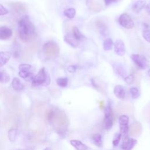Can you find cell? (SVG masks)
Segmentation results:
<instances>
[{"label": "cell", "mask_w": 150, "mask_h": 150, "mask_svg": "<svg viewBox=\"0 0 150 150\" xmlns=\"http://www.w3.org/2000/svg\"><path fill=\"white\" fill-rule=\"evenodd\" d=\"M18 31L20 39L24 43H29L33 39L35 28L28 16H24L19 21Z\"/></svg>", "instance_id": "cell-1"}, {"label": "cell", "mask_w": 150, "mask_h": 150, "mask_svg": "<svg viewBox=\"0 0 150 150\" xmlns=\"http://www.w3.org/2000/svg\"><path fill=\"white\" fill-rule=\"evenodd\" d=\"M50 81V76L45 67L41 68L38 74L32 79V85L35 86H46Z\"/></svg>", "instance_id": "cell-2"}, {"label": "cell", "mask_w": 150, "mask_h": 150, "mask_svg": "<svg viewBox=\"0 0 150 150\" xmlns=\"http://www.w3.org/2000/svg\"><path fill=\"white\" fill-rule=\"evenodd\" d=\"M43 51L45 54L47 56H56L59 53V47L56 43L50 40L44 44Z\"/></svg>", "instance_id": "cell-3"}, {"label": "cell", "mask_w": 150, "mask_h": 150, "mask_svg": "<svg viewBox=\"0 0 150 150\" xmlns=\"http://www.w3.org/2000/svg\"><path fill=\"white\" fill-rule=\"evenodd\" d=\"M129 118L125 115H121L119 118V125L120 134L124 139L128 137L129 132Z\"/></svg>", "instance_id": "cell-4"}, {"label": "cell", "mask_w": 150, "mask_h": 150, "mask_svg": "<svg viewBox=\"0 0 150 150\" xmlns=\"http://www.w3.org/2000/svg\"><path fill=\"white\" fill-rule=\"evenodd\" d=\"M113 115L112 111L110 104L105 108L104 111V127L106 129L108 130L111 128L113 125Z\"/></svg>", "instance_id": "cell-5"}, {"label": "cell", "mask_w": 150, "mask_h": 150, "mask_svg": "<svg viewBox=\"0 0 150 150\" xmlns=\"http://www.w3.org/2000/svg\"><path fill=\"white\" fill-rule=\"evenodd\" d=\"M131 59L135 64L141 69H145L148 66V62L145 56L139 54H133L131 56Z\"/></svg>", "instance_id": "cell-6"}, {"label": "cell", "mask_w": 150, "mask_h": 150, "mask_svg": "<svg viewBox=\"0 0 150 150\" xmlns=\"http://www.w3.org/2000/svg\"><path fill=\"white\" fill-rule=\"evenodd\" d=\"M118 22L121 26L128 29H132L135 26L133 20L127 13H122L120 16Z\"/></svg>", "instance_id": "cell-7"}, {"label": "cell", "mask_w": 150, "mask_h": 150, "mask_svg": "<svg viewBox=\"0 0 150 150\" xmlns=\"http://www.w3.org/2000/svg\"><path fill=\"white\" fill-rule=\"evenodd\" d=\"M33 67L28 64H21L19 66V75L20 77L27 79L28 78H31L33 74L32 71Z\"/></svg>", "instance_id": "cell-8"}, {"label": "cell", "mask_w": 150, "mask_h": 150, "mask_svg": "<svg viewBox=\"0 0 150 150\" xmlns=\"http://www.w3.org/2000/svg\"><path fill=\"white\" fill-rule=\"evenodd\" d=\"M114 52L115 53L120 56H122L125 53V44L122 40L118 39L114 43Z\"/></svg>", "instance_id": "cell-9"}, {"label": "cell", "mask_w": 150, "mask_h": 150, "mask_svg": "<svg viewBox=\"0 0 150 150\" xmlns=\"http://www.w3.org/2000/svg\"><path fill=\"white\" fill-rule=\"evenodd\" d=\"M137 143V139L127 137L124 139L121 145V148L123 150H132Z\"/></svg>", "instance_id": "cell-10"}, {"label": "cell", "mask_w": 150, "mask_h": 150, "mask_svg": "<svg viewBox=\"0 0 150 150\" xmlns=\"http://www.w3.org/2000/svg\"><path fill=\"white\" fill-rule=\"evenodd\" d=\"M12 35V31L6 26L0 27V40H5L9 39Z\"/></svg>", "instance_id": "cell-11"}, {"label": "cell", "mask_w": 150, "mask_h": 150, "mask_svg": "<svg viewBox=\"0 0 150 150\" xmlns=\"http://www.w3.org/2000/svg\"><path fill=\"white\" fill-rule=\"evenodd\" d=\"M114 94L119 99H124L125 97V90L121 85H117L114 88Z\"/></svg>", "instance_id": "cell-12"}, {"label": "cell", "mask_w": 150, "mask_h": 150, "mask_svg": "<svg viewBox=\"0 0 150 150\" xmlns=\"http://www.w3.org/2000/svg\"><path fill=\"white\" fill-rule=\"evenodd\" d=\"M64 40L68 45H69L70 46H71L74 48H76L78 46L79 41L77 40L74 37V36L70 33H68L66 35L64 36Z\"/></svg>", "instance_id": "cell-13"}, {"label": "cell", "mask_w": 150, "mask_h": 150, "mask_svg": "<svg viewBox=\"0 0 150 150\" xmlns=\"http://www.w3.org/2000/svg\"><path fill=\"white\" fill-rule=\"evenodd\" d=\"M96 26L101 35L103 36H107L108 34V29L105 24L101 20H97L96 22Z\"/></svg>", "instance_id": "cell-14"}, {"label": "cell", "mask_w": 150, "mask_h": 150, "mask_svg": "<svg viewBox=\"0 0 150 150\" xmlns=\"http://www.w3.org/2000/svg\"><path fill=\"white\" fill-rule=\"evenodd\" d=\"M146 5V1L138 0L132 5V10L135 13H139Z\"/></svg>", "instance_id": "cell-15"}, {"label": "cell", "mask_w": 150, "mask_h": 150, "mask_svg": "<svg viewBox=\"0 0 150 150\" xmlns=\"http://www.w3.org/2000/svg\"><path fill=\"white\" fill-rule=\"evenodd\" d=\"M70 144L75 148L76 150H88V146L81 141L77 139H71L70 141Z\"/></svg>", "instance_id": "cell-16"}, {"label": "cell", "mask_w": 150, "mask_h": 150, "mask_svg": "<svg viewBox=\"0 0 150 150\" xmlns=\"http://www.w3.org/2000/svg\"><path fill=\"white\" fill-rule=\"evenodd\" d=\"M112 66H113V69L114 70V71L117 74H118L119 76H120L124 78L125 77H126L127 71H126L125 69L122 65H121L120 63H115V64Z\"/></svg>", "instance_id": "cell-17"}, {"label": "cell", "mask_w": 150, "mask_h": 150, "mask_svg": "<svg viewBox=\"0 0 150 150\" xmlns=\"http://www.w3.org/2000/svg\"><path fill=\"white\" fill-rule=\"evenodd\" d=\"M10 6L14 9L16 12H25L26 11V8L25 5L21 2H12L11 3Z\"/></svg>", "instance_id": "cell-18"}, {"label": "cell", "mask_w": 150, "mask_h": 150, "mask_svg": "<svg viewBox=\"0 0 150 150\" xmlns=\"http://www.w3.org/2000/svg\"><path fill=\"white\" fill-rule=\"evenodd\" d=\"M11 54L9 52H0V67L4 66L9 60Z\"/></svg>", "instance_id": "cell-19"}, {"label": "cell", "mask_w": 150, "mask_h": 150, "mask_svg": "<svg viewBox=\"0 0 150 150\" xmlns=\"http://www.w3.org/2000/svg\"><path fill=\"white\" fill-rule=\"evenodd\" d=\"M129 133L131 135L139 134L141 131V125L139 122H134L129 127Z\"/></svg>", "instance_id": "cell-20"}, {"label": "cell", "mask_w": 150, "mask_h": 150, "mask_svg": "<svg viewBox=\"0 0 150 150\" xmlns=\"http://www.w3.org/2000/svg\"><path fill=\"white\" fill-rule=\"evenodd\" d=\"M12 86L13 88L16 91H21L24 88L23 84L22 83L21 80L17 77L13 78L12 82Z\"/></svg>", "instance_id": "cell-21"}, {"label": "cell", "mask_w": 150, "mask_h": 150, "mask_svg": "<svg viewBox=\"0 0 150 150\" xmlns=\"http://www.w3.org/2000/svg\"><path fill=\"white\" fill-rule=\"evenodd\" d=\"M91 139L93 143L98 147H101L103 146V141L102 137L100 134L96 133L91 135Z\"/></svg>", "instance_id": "cell-22"}, {"label": "cell", "mask_w": 150, "mask_h": 150, "mask_svg": "<svg viewBox=\"0 0 150 150\" xmlns=\"http://www.w3.org/2000/svg\"><path fill=\"white\" fill-rule=\"evenodd\" d=\"M73 35L78 41L82 40H83V39L85 38V36L81 33L80 30L76 26H74L73 28Z\"/></svg>", "instance_id": "cell-23"}, {"label": "cell", "mask_w": 150, "mask_h": 150, "mask_svg": "<svg viewBox=\"0 0 150 150\" xmlns=\"http://www.w3.org/2000/svg\"><path fill=\"white\" fill-rule=\"evenodd\" d=\"M17 133H18V130L16 128H12L9 129L8 132V137L10 142H15L17 136Z\"/></svg>", "instance_id": "cell-24"}, {"label": "cell", "mask_w": 150, "mask_h": 150, "mask_svg": "<svg viewBox=\"0 0 150 150\" xmlns=\"http://www.w3.org/2000/svg\"><path fill=\"white\" fill-rule=\"evenodd\" d=\"M114 45V43L113 41L110 38H108L106 39L104 42H103V48L105 50L108 51V50H110L112 49V46Z\"/></svg>", "instance_id": "cell-25"}, {"label": "cell", "mask_w": 150, "mask_h": 150, "mask_svg": "<svg viewBox=\"0 0 150 150\" xmlns=\"http://www.w3.org/2000/svg\"><path fill=\"white\" fill-rule=\"evenodd\" d=\"M56 116V112L52 110V109H49L46 111V118L47 121L49 122H52Z\"/></svg>", "instance_id": "cell-26"}, {"label": "cell", "mask_w": 150, "mask_h": 150, "mask_svg": "<svg viewBox=\"0 0 150 150\" xmlns=\"http://www.w3.org/2000/svg\"><path fill=\"white\" fill-rule=\"evenodd\" d=\"M64 15L69 19H73L76 15V10L73 8L66 9L64 11Z\"/></svg>", "instance_id": "cell-27"}, {"label": "cell", "mask_w": 150, "mask_h": 150, "mask_svg": "<svg viewBox=\"0 0 150 150\" xmlns=\"http://www.w3.org/2000/svg\"><path fill=\"white\" fill-rule=\"evenodd\" d=\"M57 84L61 87H66L68 84V79L67 77H60L56 80Z\"/></svg>", "instance_id": "cell-28"}, {"label": "cell", "mask_w": 150, "mask_h": 150, "mask_svg": "<svg viewBox=\"0 0 150 150\" xmlns=\"http://www.w3.org/2000/svg\"><path fill=\"white\" fill-rule=\"evenodd\" d=\"M129 92H130L131 97L133 99L137 98L139 96V95H140L139 90L137 88H136V87H131L129 89Z\"/></svg>", "instance_id": "cell-29"}, {"label": "cell", "mask_w": 150, "mask_h": 150, "mask_svg": "<svg viewBox=\"0 0 150 150\" xmlns=\"http://www.w3.org/2000/svg\"><path fill=\"white\" fill-rule=\"evenodd\" d=\"M10 80L9 76L5 72L0 71V82L1 83H6Z\"/></svg>", "instance_id": "cell-30"}, {"label": "cell", "mask_w": 150, "mask_h": 150, "mask_svg": "<svg viewBox=\"0 0 150 150\" xmlns=\"http://www.w3.org/2000/svg\"><path fill=\"white\" fill-rule=\"evenodd\" d=\"M121 138V135L120 132L119 133H116L115 134L113 140H112V145H113L114 146H116L118 145V144L120 141Z\"/></svg>", "instance_id": "cell-31"}, {"label": "cell", "mask_w": 150, "mask_h": 150, "mask_svg": "<svg viewBox=\"0 0 150 150\" xmlns=\"http://www.w3.org/2000/svg\"><path fill=\"white\" fill-rule=\"evenodd\" d=\"M124 81L126 82V83L128 84H131L133 83L134 80V76L133 74H129L128 76H127L124 78Z\"/></svg>", "instance_id": "cell-32"}, {"label": "cell", "mask_w": 150, "mask_h": 150, "mask_svg": "<svg viewBox=\"0 0 150 150\" xmlns=\"http://www.w3.org/2000/svg\"><path fill=\"white\" fill-rule=\"evenodd\" d=\"M144 39L148 42L150 43V30H145L142 32Z\"/></svg>", "instance_id": "cell-33"}, {"label": "cell", "mask_w": 150, "mask_h": 150, "mask_svg": "<svg viewBox=\"0 0 150 150\" xmlns=\"http://www.w3.org/2000/svg\"><path fill=\"white\" fill-rule=\"evenodd\" d=\"M8 13V11L3 5L0 4V15H5Z\"/></svg>", "instance_id": "cell-34"}, {"label": "cell", "mask_w": 150, "mask_h": 150, "mask_svg": "<svg viewBox=\"0 0 150 150\" xmlns=\"http://www.w3.org/2000/svg\"><path fill=\"white\" fill-rule=\"evenodd\" d=\"M76 66H74V65H71V66H69L68 67H67V70L69 72L71 73H74L76 71Z\"/></svg>", "instance_id": "cell-35"}, {"label": "cell", "mask_w": 150, "mask_h": 150, "mask_svg": "<svg viewBox=\"0 0 150 150\" xmlns=\"http://www.w3.org/2000/svg\"><path fill=\"white\" fill-rule=\"evenodd\" d=\"M104 3H105V5L108 6L109 5H110L111 4H112V2H117L118 0H104Z\"/></svg>", "instance_id": "cell-36"}, {"label": "cell", "mask_w": 150, "mask_h": 150, "mask_svg": "<svg viewBox=\"0 0 150 150\" xmlns=\"http://www.w3.org/2000/svg\"><path fill=\"white\" fill-rule=\"evenodd\" d=\"M146 10L147 11V12L150 15V4H148L146 7Z\"/></svg>", "instance_id": "cell-37"}, {"label": "cell", "mask_w": 150, "mask_h": 150, "mask_svg": "<svg viewBox=\"0 0 150 150\" xmlns=\"http://www.w3.org/2000/svg\"><path fill=\"white\" fill-rule=\"evenodd\" d=\"M43 150H53V149L51 148H50V147H46L45 149H43Z\"/></svg>", "instance_id": "cell-38"}, {"label": "cell", "mask_w": 150, "mask_h": 150, "mask_svg": "<svg viewBox=\"0 0 150 150\" xmlns=\"http://www.w3.org/2000/svg\"><path fill=\"white\" fill-rule=\"evenodd\" d=\"M148 75H149V76H150V69H149V70H148Z\"/></svg>", "instance_id": "cell-39"}, {"label": "cell", "mask_w": 150, "mask_h": 150, "mask_svg": "<svg viewBox=\"0 0 150 150\" xmlns=\"http://www.w3.org/2000/svg\"><path fill=\"white\" fill-rule=\"evenodd\" d=\"M16 150H25L23 149H16Z\"/></svg>", "instance_id": "cell-40"}]
</instances>
